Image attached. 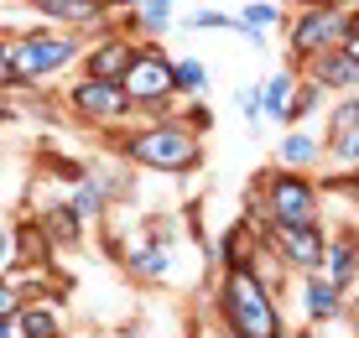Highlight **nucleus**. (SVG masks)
Segmentation results:
<instances>
[{
  "label": "nucleus",
  "instance_id": "1",
  "mask_svg": "<svg viewBox=\"0 0 359 338\" xmlns=\"http://www.w3.org/2000/svg\"><path fill=\"white\" fill-rule=\"evenodd\" d=\"M214 318L224 328V338H287V318H281L276 286L255 266H224L219 271Z\"/></svg>",
  "mask_w": 359,
  "mask_h": 338
},
{
  "label": "nucleus",
  "instance_id": "2",
  "mask_svg": "<svg viewBox=\"0 0 359 338\" xmlns=\"http://www.w3.org/2000/svg\"><path fill=\"white\" fill-rule=\"evenodd\" d=\"M120 156L130 167L162 172V177H188V172L203 167V135L193 125H182L177 115L167 120H141L120 135Z\"/></svg>",
  "mask_w": 359,
  "mask_h": 338
},
{
  "label": "nucleus",
  "instance_id": "3",
  "mask_svg": "<svg viewBox=\"0 0 359 338\" xmlns=\"http://www.w3.org/2000/svg\"><path fill=\"white\" fill-rule=\"evenodd\" d=\"M261 229H307V224L323 219V198H318V182L307 172H292V167H276L261 177Z\"/></svg>",
  "mask_w": 359,
  "mask_h": 338
},
{
  "label": "nucleus",
  "instance_id": "4",
  "mask_svg": "<svg viewBox=\"0 0 359 338\" xmlns=\"http://www.w3.org/2000/svg\"><path fill=\"white\" fill-rule=\"evenodd\" d=\"M79 58H83V36L79 32H63V27H36V32L11 36V68H16L21 89L68 73Z\"/></svg>",
  "mask_w": 359,
  "mask_h": 338
},
{
  "label": "nucleus",
  "instance_id": "5",
  "mask_svg": "<svg viewBox=\"0 0 359 338\" xmlns=\"http://www.w3.org/2000/svg\"><path fill=\"white\" fill-rule=\"evenodd\" d=\"M120 89L130 94L135 115L141 120H167L177 115V83H172V53L162 42H135V58L126 68V79H120Z\"/></svg>",
  "mask_w": 359,
  "mask_h": 338
},
{
  "label": "nucleus",
  "instance_id": "6",
  "mask_svg": "<svg viewBox=\"0 0 359 338\" xmlns=\"http://www.w3.org/2000/svg\"><path fill=\"white\" fill-rule=\"evenodd\" d=\"M344 32H349V6H302L287 21V53L292 62H307L328 47H339Z\"/></svg>",
  "mask_w": 359,
  "mask_h": 338
},
{
  "label": "nucleus",
  "instance_id": "7",
  "mask_svg": "<svg viewBox=\"0 0 359 338\" xmlns=\"http://www.w3.org/2000/svg\"><path fill=\"white\" fill-rule=\"evenodd\" d=\"M68 109L79 120H89V125H126V120H135L130 94L120 89L115 79H89V73L68 89Z\"/></svg>",
  "mask_w": 359,
  "mask_h": 338
},
{
  "label": "nucleus",
  "instance_id": "8",
  "mask_svg": "<svg viewBox=\"0 0 359 338\" xmlns=\"http://www.w3.org/2000/svg\"><path fill=\"white\" fill-rule=\"evenodd\" d=\"M177 224L172 219H151L146 224V234H135V240L126 245V271L141 281H167L172 266H177Z\"/></svg>",
  "mask_w": 359,
  "mask_h": 338
},
{
  "label": "nucleus",
  "instance_id": "9",
  "mask_svg": "<svg viewBox=\"0 0 359 338\" xmlns=\"http://www.w3.org/2000/svg\"><path fill=\"white\" fill-rule=\"evenodd\" d=\"M36 16L47 21V27H63V32H79V36H99L115 27V16H109L104 6H94V0H27Z\"/></svg>",
  "mask_w": 359,
  "mask_h": 338
},
{
  "label": "nucleus",
  "instance_id": "10",
  "mask_svg": "<svg viewBox=\"0 0 359 338\" xmlns=\"http://www.w3.org/2000/svg\"><path fill=\"white\" fill-rule=\"evenodd\" d=\"M271 250L281 255V266L307 276V271H323V250H328V234L323 224H307V229H271Z\"/></svg>",
  "mask_w": 359,
  "mask_h": 338
},
{
  "label": "nucleus",
  "instance_id": "11",
  "mask_svg": "<svg viewBox=\"0 0 359 338\" xmlns=\"http://www.w3.org/2000/svg\"><path fill=\"white\" fill-rule=\"evenodd\" d=\"M130 58H135V42H130L126 32L109 27V32H99L94 42L83 47L79 68L89 73V79H115V83H120V79H126V68H130Z\"/></svg>",
  "mask_w": 359,
  "mask_h": 338
},
{
  "label": "nucleus",
  "instance_id": "12",
  "mask_svg": "<svg viewBox=\"0 0 359 338\" xmlns=\"http://www.w3.org/2000/svg\"><path fill=\"white\" fill-rule=\"evenodd\" d=\"M323 156L359 167V94H344L328 109V135H323Z\"/></svg>",
  "mask_w": 359,
  "mask_h": 338
},
{
  "label": "nucleus",
  "instance_id": "13",
  "mask_svg": "<svg viewBox=\"0 0 359 338\" xmlns=\"http://www.w3.org/2000/svg\"><path fill=\"white\" fill-rule=\"evenodd\" d=\"M177 27V0H135L130 11H120V32L130 42H162Z\"/></svg>",
  "mask_w": 359,
  "mask_h": 338
},
{
  "label": "nucleus",
  "instance_id": "14",
  "mask_svg": "<svg viewBox=\"0 0 359 338\" xmlns=\"http://www.w3.org/2000/svg\"><path fill=\"white\" fill-rule=\"evenodd\" d=\"M302 68H307V83H318L323 94H339V99H344V94H359V62H349L339 47L307 58Z\"/></svg>",
  "mask_w": 359,
  "mask_h": 338
},
{
  "label": "nucleus",
  "instance_id": "15",
  "mask_svg": "<svg viewBox=\"0 0 359 338\" xmlns=\"http://www.w3.org/2000/svg\"><path fill=\"white\" fill-rule=\"evenodd\" d=\"M297 297H302V312H307V323H339L344 318V292L333 286L323 271H307V276H297Z\"/></svg>",
  "mask_w": 359,
  "mask_h": 338
},
{
  "label": "nucleus",
  "instance_id": "16",
  "mask_svg": "<svg viewBox=\"0 0 359 338\" xmlns=\"http://www.w3.org/2000/svg\"><path fill=\"white\" fill-rule=\"evenodd\" d=\"M323 276L339 286V292H349L359 281V234H339V240H328L323 250Z\"/></svg>",
  "mask_w": 359,
  "mask_h": 338
},
{
  "label": "nucleus",
  "instance_id": "17",
  "mask_svg": "<svg viewBox=\"0 0 359 338\" xmlns=\"http://www.w3.org/2000/svg\"><path fill=\"white\" fill-rule=\"evenodd\" d=\"M16 338H63V312H57V302L27 297V307L16 312Z\"/></svg>",
  "mask_w": 359,
  "mask_h": 338
},
{
  "label": "nucleus",
  "instance_id": "18",
  "mask_svg": "<svg viewBox=\"0 0 359 338\" xmlns=\"http://www.w3.org/2000/svg\"><path fill=\"white\" fill-rule=\"evenodd\" d=\"M276 161H281V167H292V172H307V167L323 161V141H318L313 130H287L276 141Z\"/></svg>",
  "mask_w": 359,
  "mask_h": 338
},
{
  "label": "nucleus",
  "instance_id": "19",
  "mask_svg": "<svg viewBox=\"0 0 359 338\" xmlns=\"http://www.w3.org/2000/svg\"><path fill=\"white\" fill-rule=\"evenodd\" d=\"M68 208H73V219L89 229V224L104 219V208H109V198H104V187H99L94 172H83L79 182H73V193H68Z\"/></svg>",
  "mask_w": 359,
  "mask_h": 338
},
{
  "label": "nucleus",
  "instance_id": "20",
  "mask_svg": "<svg viewBox=\"0 0 359 338\" xmlns=\"http://www.w3.org/2000/svg\"><path fill=\"white\" fill-rule=\"evenodd\" d=\"M292 94H297V73L292 68H276L271 79L261 83V115L287 125V109H292Z\"/></svg>",
  "mask_w": 359,
  "mask_h": 338
},
{
  "label": "nucleus",
  "instance_id": "21",
  "mask_svg": "<svg viewBox=\"0 0 359 338\" xmlns=\"http://www.w3.org/2000/svg\"><path fill=\"white\" fill-rule=\"evenodd\" d=\"M240 36L245 42H255V47H266V32L271 27H281V6H271V0H250V6H240Z\"/></svg>",
  "mask_w": 359,
  "mask_h": 338
},
{
  "label": "nucleus",
  "instance_id": "22",
  "mask_svg": "<svg viewBox=\"0 0 359 338\" xmlns=\"http://www.w3.org/2000/svg\"><path fill=\"white\" fill-rule=\"evenodd\" d=\"M36 224H42L47 245H79V234H83V224L73 219V208H68V203H47L42 214H36Z\"/></svg>",
  "mask_w": 359,
  "mask_h": 338
},
{
  "label": "nucleus",
  "instance_id": "23",
  "mask_svg": "<svg viewBox=\"0 0 359 338\" xmlns=\"http://www.w3.org/2000/svg\"><path fill=\"white\" fill-rule=\"evenodd\" d=\"M172 83H177V99H198L208 89V68L198 58H172Z\"/></svg>",
  "mask_w": 359,
  "mask_h": 338
},
{
  "label": "nucleus",
  "instance_id": "24",
  "mask_svg": "<svg viewBox=\"0 0 359 338\" xmlns=\"http://www.w3.org/2000/svg\"><path fill=\"white\" fill-rule=\"evenodd\" d=\"M16 250H21V260H27V266H42V260L53 255V245H47V234H42V224H36V219L16 224Z\"/></svg>",
  "mask_w": 359,
  "mask_h": 338
},
{
  "label": "nucleus",
  "instance_id": "25",
  "mask_svg": "<svg viewBox=\"0 0 359 338\" xmlns=\"http://www.w3.org/2000/svg\"><path fill=\"white\" fill-rule=\"evenodd\" d=\"M323 89H318V83H307V79H297V94H292V109H287V125H302L307 115H318V109H323Z\"/></svg>",
  "mask_w": 359,
  "mask_h": 338
},
{
  "label": "nucleus",
  "instance_id": "26",
  "mask_svg": "<svg viewBox=\"0 0 359 338\" xmlns=\"http://www.w3.org/2000/svg\"><path fill=\"white\" fill-rule=\"evenodd\" d=\"M21 307H27V286L11 281V276H0V323H16Z\"/></svg>",
  "mask_w": 359,
  "mask_h": 338
},
{
  "label": "nucleus",
  "instance_id": "27",
  "mask_svg": "<svg viewBox=\"0 0 359 338\" xmlns=\"http://www.w3.org/2000/svg\"><path fill=\"white\" fill-rule=\"evenodd\" d=\"M182 27H188V32H240V21L224 16V11H193Z\"/></svg>",
  "mask_w": 359,
  "mask_h": 338
},
{
  "label": "nucleus",
  "instance_id": "28",
  "mask_svg": "<svg viewBox=\"0 0 359 338\" xmlns=\"http://www.w3.org/2000/svg\"><path fill=\"white\" fill-rule=\"evenodd\" d=\"M99 187H104V198H130V172L126 167H94Z\"/></svg>",
  "mask_w": 359,
  "mask_h": 338
},
{
  "label": "nucleus",
  "instance_id": "29",
  "mask_svg": "<svg viewBox=\"0 0 359 338\" xmlns=\"http://www.w3.org/2000/svg\"><path fill=\"white\" fill-rule=\"evenodd\" d=\"M21 266V250H16V229H0V276Z\"/></svg>",
  "mask_w": 359,
  "mask_h": 338
},
{
  "label": "nucleus",
  "instance_id": "30",
  "mask_svg": "<svg viewBox=\"0 0 359 338\" xmlns=\"http://www.w3.org/2000/svg\"><path fill=\"white\" fill-rule=\"evenodd\" d=\"M234 99H240V109H245V120H250V125H261V120H266V115H261V83H245V89L234 94Z\"/></svg>",
  "mask_w": 359,
  "mask_h": 338
},
{
  "label": "nucleus",
  "instance_id": "31",
  "mask_svg": "<svg viewBox=\"0 0 359 338\" xmlns=\"http://www.w3.org/2000/svg\"><path fill=\"white\" fill-rule=\"evenodd\" d=\"M339 53L349 58V62H359V11L349 6V32L339 36Z\"/></svg>",
  "mask_w": 359,
  "mask_h": 338
},
{
  "label": "nucleus",
  "instance_id": "32",
  "mask_svg": "<svg viewBox=\"0 0 359 338\" xmlns=\"http://www.w3.org/2000/svg\"><path fill=\"white\" fill-rule=\"evenodd\" d=\"M177 120H182V125H193V130H198V135H203V130H208V109H203V104H198V99H193V104H188V109H182V115H177Z\"/></svg>",
  "mask_w": 359,
  "mask_h": 338
},
{
  "label": "nucleus",
  "instance_id": "33",
  "mask_svg": "<svg viewBox=\"0 0 359 338\" xmlns=\"http://www.w3.org/2000/svg\"><path fill=\"white\" fill-rule=\"evenodd\" d=\"M0 89H21L16 68H11V42H0Z\"/></svg>",
  "mask_w": 359,
  "mask_h": 338
},
{
  "label": "nucleus",
  "instance_id": "34",
  "mask_svg": "<svg viewBox=\"0 0 359 338\" xmlns=\"http://www.w3.org/2000/svg\"><path fill=\"white\" fill-rule=\"evenodd\" d=\"M297 6H349V0H297Z\"/></svg>",
  "mask_w": 359,
  "mask_h": 338
},
{
  "label": "nucleus",
  "instance_id": "35",
  "mask_svg": "<svg viewBox=\"0 0 359 338\" xmlns=\"http://www.w3.org/2000/svg\"><path fill=\"white\" fill-rule=\"evenodd\" d=\"M0 338H16V323H0Z\"/></svg>",
  "mask_w": 359,
  "mask_h": 338
},
{
  "label": "nucleus",
  "instance_id": "36",
  "mask_svg": "<svg viewBox=\"0 0 359 338\" xmlns=\"http://www.w3.org/2000/svg\"><path fill=\"white\" fill-rule=\"evenodd\" d=\"M354 318H359V302H354Z\"/></svg>",
  "mask_w": 359,
  "mask_h": 338
}]
</instances>
